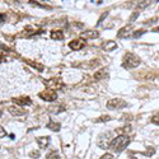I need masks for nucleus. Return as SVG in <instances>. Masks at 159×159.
I'll return each mask as SVG.
<instances>
[{
	"mask_svg": "<svg viewBox=\"0 0 159 159\" xmlns=\"http://www.w3.org/2000/svg\"><path fill=\"white\" fill-rule=\"evenodd\" d=\"M130 141H131V139L129 138V135H118L111 140L110 149L115 153H121L122 150L126 149V147L130 144Z\"/></svg>",
	"mask_w": 159,
	"mask_h": 159,
	"instance_id": "obj_1",
	"label": "nucleus"
},
{
	"mask_svg": "<svg viewBox=\"0 0 159 159\" xmlns=\"http://www.w3.org/2000/svg\"><path fill=\"white\" fill-rule=\"evenodd\" d=\"M141 60L139 56H136L135 54L132 52H126L124 55V59H122V66L125 69H134V68H138L140 65Z\"/></svg>",
	"mask_w": 159,
	"mask_h": 159,
	"instance_id": "obj_2",
	"label": "nucleus"
},
{
	"mask_svg": "<svg viewBox=\"0 0 159 159\" xmlns=\"http://www.w3.org/2000/svg\"><path fill=\"white\" fill-rule=\"evenodd\" d=\"M107 108L108 110H120V108H125L127 106V102L121 99V98H112L107 102Z\"/></svg>",
	"mask_w": 159,
	"mask_h": 159,
	"instance_id": "obj_3",
	"label": "nucleus"
},
{
	"mask_svg": "<svg viewBox=\"0 0 159 159\" xmlns=\"http://www.w3.org/2000/svg\"><path fill=\"white\" fill-rule=\"evenodd\" d=\"M38 97L41 99H43V101H47V102H54L55 99H57V93H56V90H52V89L46 88L45 90L39 92Z\"/></svg>",
	"mask_w": 159,
	"mask_h": 159,
	"instance_id": "obj_4",
	"label": "nucleus"
},
{
	"mask_svg": "<svg viewBox=\"0 0 159 159\" xmlns=\"http://www.w3.org/2000/svg\"><path fill=\"white\" fill-rule=\"evenodd\" d=\"M45 84L47 85L48 89H52V90L61 89V88L65 85L64 82H62V79H61V78H57V76L51 78V79H48V80H45Z\"/></svg>",
	"mask_w": 159,
	"mask_h": 159,
	"instance_id": "obj_5",
	"label": "nucleus"
},
{
	"mask_svg": "<svg viewBox=\"0 0 159 159\" xmlns=\"http://www.w3.org/2000/svg\"><path fill=\"white\" fill-rule=\"evenodd\" d=\"M98 147L101 149H108L110 148V144H111V134L110 132H104V134H101L98 138Z\"/></svg>",
	"mask_w": 159,
	"mask_h": 159,
	"instance_id": "obj_6",
	"label": "nucleus"
},
{
	"mask_svg": "<svg viewBox=\"0 0 159 159\" xmlns=\"http://www.w3.org/2000/svg\"><path fill=\"white\" fill-rule=\"evenodd\" d=\"M87 46V42H85V39L82 38V37H79V38H75L73 39V41L69 42V47L73 50V51H78V50H82Z\"/></svg>",
	"mask_w": 159,
	"mask_h": 159,
	"instance_id": "obj_7",
	"label": "nucleus"
},
{
	"mask_svg": "<svg viewBox=\"0 0 159 159\" xmlns=\"http://www.w3.org/2000/svg\"><path fill=\"white\" fill-rule=\"evenodd\" d=\"M11 102L16 103L17 106H19V107H24V106H30L32 104V99L30 97H13L11 98Z\"/></svg>",
	"mask_w": 159,
	"mask_h": 159,
	"instance_id": "obj_8",
	"label": "nucleus"
},
{
	"mask_svg": "<svg viewBox=\"0 0 159 159\" xmlns=\"http://www.w3.org/2000/svg\"><path fill=\"white\" fill-rule=\"evenodd\" d=\"M8 111L11 116H14V117L27 115V110H24L23 107H19V106H10V107H8Z\"/></svg>",
	"mask_w": 159,
	"mask_h": 159,
	"instance_id": "obj_9",
	"label": "nucleus"
},
{
	"mask_svg": "<svg viewBox=\"0 0 159 159\" xmlns=\"http://www.w3.org/2000/svg\"><path fill=\"white\" fill-rule=\"evenodd\" d=\"M80 37L84 38V39H94V38H98L99 37V32L94 31V30H88V31H84L80 33Z\"/></svg>",
	"mask_w": 159,
	"mask_h": 159,
	"instance_id": "obj_10",
	"label": "nucleus"
},
{
	"mask_svg": "<svg viewBox=\"0 0 159 159\" xmlns=\"http://www.w3.org/2000/svg\"><path fill=\"white\" fill-rule=\"evenodd\" d=\"M36 141L41 149H46L51 141V138L50 136H39V138H36Z\"/></svg>",
	"mask_w": 159,
	"mask_h": 159,
	"instance_id": "obj_11",
	"label": "nucleus"
},
{
	"mask_svg": "<svg viewBox=\"0 0 159 159\" xmlns=\"http://www.w3.org/2000/svg\"><path fill=\"white\" fill-rule=\"evenodd\" d=\"M132 25H125V27H122L120 31L117 32V37H120V38H125V37H129V34H130V32L132 31Z\"/></svg>",
	"mask_w": 159,
	"mask_h": 159,
	"instance_id": "obj_12",
	"label": "nucleus"
},
{
	"mask_svg": "<svg viewBox=\"0 0 159 159\" xmlns=\"http://www.w3.org/2000/svg\"><path fill=\"white\" fill-rule=\"evenodd\" d=\"M106 76H108V68H102V69L97 70L93 75L96 80H101V79H104Z\"/></svg>",
	"mask_w": 159,
	"mask_h": 159,
	"instance_id": "obj_13",
	"label": "nucleus"
},
{
	"mask_svg": "<svg viewBox=\"0 0 159 159\" xmlns=\"http://www.w3.org/2000/svg\"><path fill=\"white\" fill-rule=\"evenodd\" d=\"M116 48H117V43L115 41H106L102 43V50H104V51L110 52V51H113Z\"/></svg>",
	"mask_w": 159,
	"mask_h": 159,
	"instance_id": "obj_14",
	"label": "nucleus"
},
{
	"mask_svg": "<svg viewBox=\"0 0 159 159\" xmlns=\"http://www.w3.org/2000/svg\"><path fill=\"white\" fill-rule=\"evenodd\" d=\"M65 111V107L64 106H61V104H54V106H50L48 107V112L50 113H54V115H57V113H61V112H64Z\"/></svg>",
	"mask_w": 159,
	"mask_h": 159,
	"instance_id": "obj_15",
	"label": "nucleus"
},
{
	"mask_svg": "<svg viewBox=\"0 0 159 159\" xmlns=\"http://www.w3.org/2000/svg\"><path fill=\"white\" fill-rule=\"evenodd\" d=\"M50 36H51L52 39H59V41L64 39V33H62V31H60V30H54V31H51Z\"/></svg>",
	"mask_w": 159,
	"mask_h": 159,
	"instance_id": "obj_16",
	"label": "nucleus"
},
{
	"mask_svg": "<svg viewBox=\"0 0 159 159\" xmlns=\"http://www.w3.org/2000/svg\"><path fill=\"white\" fill-rule=\"evenodd\" d=\"M47 127H48L51 131H55V132H57V131H60L61 125H60L59 122L54 121V120H50V121H48V124H47Z\"/></svg>",
	"mask_w": 159,
	"mask_h": 159,
	"instance_id": "obj_17",
	"label": "nucleus"
},
{
	"mask_svg": "<svg viewBox=\"0 0 159 159\" xmlns=\"http://www.w3.org/2000/svg\"><path fill=\"white\" fill-rule=\"evenodd\" d=\"M130 131H131V126H130V125H125V126H122V127L116 129V132H117L118 135H127Z\"/></svg>",
	"mask_w": 159,
	"mask_h": 159,
	"instance_id": "obj_18",
	"label": "nucleus"
},
{
	"mask_svg": "<svg viewBox=\"0 0 159 159\" xmlns=\"http://www.w3.org/2000/svg\"><path fill=\"white\" fill-rule=\"evenodd\" d=\"M25 62H27L28 65H31L32 68H34V69H37L38 71H43L45 70V68L41 65V64H38V62H36V61H32V60H24Z\"/></svg>",
	"mask_w": 159,
	"mask_h": 159,
	"instance_id": "obj_19",
	"label": "nucleus"
},
{
	"mask_svg": "<svg viewBox=\"0 0 159 159\" xmlns=\"http://www.w3.org/2000/svg\"><path fill=\"white\" fill-rule=\"evenodd\" d=\"M46 159H60V154L56 150H51L46 154Z\"/></svg>",
	"mask_w": 159,
	"mask_h": 159,
	"instance_id": "obj_20",
	"label": "nucleus"
},
{
	"mask_svg": "<svg viewBox=\"0 0 159 159\" xmlns=\"http://www.w3.org/2000/svg\"><path fill=\"white\" fill-rule=\"evenodd\" d=\"M111 120H112V117H111V116H108V115H103V116H101V117L97 118L96 122H107V121H111Z\"/></svg>",
	"mask_w": 159,
	"mask_h": 159,
	"instance_id": "obj_21",
	"label": "nucleus"
},
{
	"mask_svg": "<svg viewBox=\"0 0 159 159\" xmlns=\"http://www.w3.org/2000/svg\"><path fill=\"white\" fill-rule=\"evenodd\" d=\"M143 154H144L145 157H153V155L155 154V149H154V148H148L147 152H144Z\"/></svg>",
	"mask_w": 159,
	"mask_h": 159,
	"instance_id": "obj_22",
	"label": "nucleus"
},
{
	"mask_svg": "<svg viewBox=\"0 0 159 159\" xmlns=\"http://www.w3.org/2000/svg\"><path fill=\"white\" fill-rule=\"evenodd\" d=\"M144 33H147V30H140V31H136V32L132 33V37H134V38H139Z\"/></svg>",
	"mask_w": 159,
	"mask_h": 159,
	"instance_id": "obj_23",
	"label": "nucleus"
},
{
	"mask_svg": "<svg viewBox=\"0 0 159 159\" xmlns=\"http://www.w3.org/2000/svg\"><path fill=\"white\" fill-rule=\"evenodd\" d=\"M148 5H150V2H140L138 4V9H145Z\"/></svg>",
	"mask_w": 159,
	"mask_h": 159,
	"instance_id": "obj_24",
	"label": "nucleus"
},
{
	"mask_svg": "<svg viewBox=\"0 0 159 159\" xmlns=\"http://www.w3.org/2000/svg\"><path fill=\"white\" fill-rule=\"evenodd\" d=\"M150 121H152L154 125H158V126H159V113L154 115V116L150 118Z\"/></svg>",
	"mask_w": 159,
	"mask_h": 159,
	"instance_id": "obj_25",
	"label": "nucleus"
},
{
	"mask_svg": "<svg viewBox=\"0 0 159 159\" xmlns=\"http://www.w3.org/2000/svg\"><path fill=\"white\" fill-rule=\"evenodd\" d=\"M39 152L38 150H32L31 153H30V158H33V159H36V158H39Z\"/></svg>",
	"mask_w": 159,
	"mask_h": 159,
	"instance_id": "obj_26",
	"label": "nucleus"
},
{
	"mask_svg": "<svg viewBox=\"0 0 159 159\" xmlns=\"http://www.w3.org/2000/svg\"><path fill=\"white\" fill-rule=\"evenodd\" d=\"M138 16H139V11L136 10V11H134V13H132V14H131V18H130V20H131V22H134V20L138 18Z\"/></svg>",
	"mask_w": 159,
	"mask_h": 159,
	"instance_id": "obj_27",
	"label": "nucleus"
},
{
	"mask_svg": "<svg viewBox=\"0 0 159 159\" xmlns=\"http://www.w3.org/2000/svg\"><path fill=\"white\" fill-rule=\"evenodd\" d=\"M99 159H115L113 158V155L112 154H110V153H107V154H104V155H102Z\"/></svg>",
	"mask_w": 159,
	"mask_h": 159,
	"instance_id": "obj_28",
	"label": "nucleus"
},
{
	"mask_svg": "<svg viewBox=\"0 0 159 159\" xmlns=\"http://www.w3.org/2000/svg\"><path fill=\"white\" fill-rule=\"evenodd\" d=\"M7 135V131H5V129L3 127V126H0V138H4Z\"/></svg>",
	"mask_w": 159,
	"mask_h": 159,
	"instance_id": "obj_29",
	"label": "nucleus"
},
{
	"mask_svg": "<svg viewBox=\"0 0 159 159\" xmlns=\"http://www.w3.org/2000/svg\"><path fill=\"white\" fill-rule=\"evenodd\" d=\"M107 16H108V13H107V11H106V13H103V14L101 16V18L98 19V24H101V23H102V20H103L106 17H107Z\"/></svg>",
	"mask_w": 159,
	"mask_h": 159,
	"instance_id": "obj_30",
	"label": "nucleus"
},
{
	"mask_svg": "<svg viewBox=\"0 0 159 159\" xmlns=\"http://www.w3.org/2000/svg\"><path fill=\"white\" fill-rule=\"evenodd\" d=\"M157 20H158V17H154L153 19H149V20L145 22V24H153V23H155Z\"/></svg>",
	"mask_w": 159,
	"mask_h": 159,
	"instance_id": "obj_31",
	"label": "nucleus"
},
{
	"mask_svg": "<svg viewBox=\"0 0 159 159\" xmlns=\"http://www.w3.org/2000/svg\"><path fill=\"white\" fill-rule=\"evenodd\" d=\"M132 116L131 115H124V120H131Z\"/></svg>",
	"mask_w": 159,
	"mask_h": 159,
	"instance_id": "obj_32",
	"label": "nucleus"
},
{
	"mask_svg": "<svg viewBox=\"0 0 159 159\" xmlns=\"http://www.w3.org/2000/svg\"><path fill=\"white\" fill-rule=\"evenodd\" d=\"M5 18H7V17H5L4 14H0V23L4 22V20H5Z\"/></svg>",
	"mask_w": 159,
	"mask_h": 159,
	"instance_id": "obj_33",
	"label": "nucleus"
},
{
	"mask_svg": "<svg viewBox=\"0 0 159 159\" xmlns=\"http://www.w3.org/2000/svg\"><path fill=\"white\" fill-rule=\"evenodd\" d=\"M153 32H159V27H155V28H153Z\"/></svg>",
	"mask_w": 159,
	"mask_h": 159,
	"instance_id": "obj_34",
	"label": "nucleus"
},
{
	"mask_svg": "<svg viewBox=\"0 0 159 159\" xmlns=\"http://www.w3.org/2000/svg\"><path fill=\"white\" fill-rule=\"evenodd\" d=\"M2 116H3V112H2V111H0V117H2Z\"/></svg>",
	"mask_w": 159,
	"mask_h": 159,
	"instance_id": "obj_35",
	"label": "nucleus"
},
{
	"mask_svg": "<svg viewBox=\"0 0 159 159\" xmlns=\"http://www.w3.org/2000/svg\"><path fill=\"white\" fill-rule=\"evenodd\" d=\"M131 159H138V158H135V157H132V158H131Z\"/></svg>",
	"mask_w": 159,
	"mask_h": 159,
	"instance_id": "obj_36",
	"label": "nucleus"
},
{
	"mask_svg": "<svg viewBox=\"0 0 159 159\" xmlns=\"http://www.w3.org/2000/svg\"><path fill=\"white\" fill-rule=\"evenodd\" d=\"M0 148H2V147H0Z\"/></svg>",
	"mask_w": 159,
	"mask_h": 159,
	"instance_id": "obj_37",
	"label": "nucleus"
}]
</instances>
